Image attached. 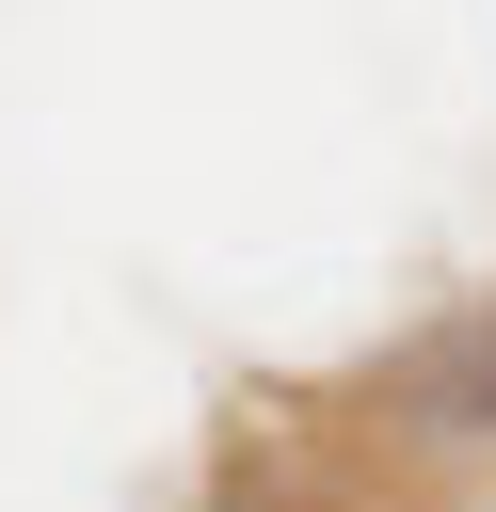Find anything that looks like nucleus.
Listing matches in <instances>:
<instances>
[{
  "label": "nucleus",
  "mask_w": 496,
  "mask_h": 512,
  "mask_svg": "<svg viewBox=\"0 0 496 512\" xmlns=\"http://www.w3.org/2000/svg\"><path fill=\"white\" fill-rule=\"evenodd\" d=\"M384 416L416 448H496V288L432 304L400 352H384Z\"/></svg>",
  "instance_id": "nucleus-1"
}]
</instances>
